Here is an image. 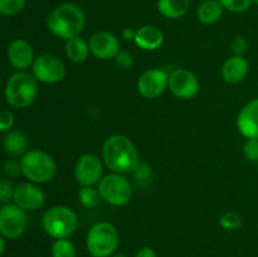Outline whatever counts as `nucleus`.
I'll list each match as a JSON object with an SVG mask.
<instances>
[{
    "instance_id": "obj_25",
    "label": "nucleus",
    "mask_w": 258,
    "mask_h": 257,
    "mask_svg": "<svg viewBox=\"0 0 258 257\" xmlns=\"http://www.w3.org/2000/svg\"><path fill=\"white\" fill-rule=\"evenodd\" d=\"M28 0H0V15L13 17L22 12Z\"/></svg>"
},
{
    "instance_id": "obj_10",
    "label": "nucleus",
    "mask_w": 258,
    "mask_h": 257,
    "mask_svg": "<svg viewBox=\"0 0 258 257\" xmlns=\"http://www.w3.org/2000/svg\"><path fill=\"white\" fill-rule=\"evenodd\" d=\"M168 88L175 97L190 100L198 95L201 83L193 72L185 68H176L169 75Z\"/></svg>"
},
{
    "instance_id": "obj_11",
    "label": "nucleus",
    "mask_w": 258,
    "mask_h": 257,
    "mask_svg": "<svg viewBox=\"0 0 258 257\" xmlns=\"http://www.w3.org/2000/svg\"><path fill=\"white\" fill-rule=\"evenodd\" d=\"M75 178L81 186H93L98 184L103 178L102 160L96 154H83L76 163Z\"/></svg>"
},
{
    "instance_id": "obj_7",
    "label": "nucleus",
    "mask_w": 258,
    "mask_h": 257,
    "mask_svg": "<svg viewBox=\"0 0 258 257\" xmlns=\"http://www.w3.org/2000/svg\"><path fill=\"white\" fill-rule=\"evenodd\" d=\"M97 189L103 202L115 207H123L133 198V185L123 174L111 173L103 175Z\"/></svg>"
},
{
    "instance_id": "obj_6",
    "label": "nucleus",
    "mask_w": 258,
    "mask_h": 257,
    "mask_svg": "<svg viewBox=\"0 0 258 257\" xmlns=\"http://www.w3.org/2000/svg\"><path fill=\"white\" fill-rule=\"evenodd\" d=\"M42 227L53 239L70 238L78 228V217L70 207H50L43 214Z\"/></svg>"
},
{
    "instance_id": "obj_18",
    "label": "nucleus",
    "mask_w": 258,
    "mask_h": 257,
    "mask_svg": "<svg viewBox=\"0 0 258 257\" xmlns=\"http://www.w3.org/2000/svg\"><path fill=\"white\" fill-rule=\"evenodd\" d=\"M134 42L143 50H156L164 43V34L154 25H144L136 30Z\"/></svg>"
},
{
    "instance_id": "obj_34",
    "label": "nucleus",
    "mask_w": 258,
    "mask_h": 257,
    "mask_svg": "<svg viewBox=\"0 0 258 257\" xmlns=\"http://www.w3.org/2000/svg\"><path fill=\"white\" fill-rule=\"evenodd\" d=\"M135 257H158L155 249L150 246H144L136 251Z\"/></svg>"
},
{
    "instance_id": "obj_1",
    "label": "nucleus",
    "mask_w": 258,
    "mask_h": 257,
    "mask_svg": "<svg viewBox=\"0 0 258 257\" xmlns=\"http://www.w3.org/2000/svg\"><path fill=\"white\" fill-rule=\"evenodd\" d=\"M102 159L112 173L123 175L134 173L140 164L138 149L127 136L121 134L106 139L102 146Z\"/></svg>"
},
{
    "instance_id": "obj_21",
    "label": "nucleus",
    "mask_w": 258,
    "mask_h": 257,
    "mask_svg": "<svg viewBox=\"0 0 258 257\" xmlns=\"http://www.w3.org/2000/svg\"><path fill=\"white\" fill-rule=\"evenodd\" d=\"M156 8L166 19H179L189 12L190 0H158Z\"/></svg>"
},
{
    "instance_id": "obj_27",
    "label": "nucleus",
    "mask_w": 258,
    "mask_h": 257,
    "mask_svg": "<svg viewBox=\"0 0 258 257\" xmlns=\"http://www.w3.org/2000/svg\"><path fill=\"white\" fill-rule=\"evenodd\" d=\"M224 10L231 13H244L251 8L252 0H219Z\"/></svg>"
},
{
    "instance_id": "obj_29",
    "label": "nucleus",
    "mask_w": 258,
    "mask_h": 257,
    "mask_svg": "<svg viewBox=\"0 0 258 257\" xmlns=\"http://www.w3.org/2000/svg\"><path fill=\"white\" fill-rule=\"evenodd\" d=\"M243 155L252 163L258 161V139H247L243 145Z\"/></svg>"
},
{
    "instance_id": "obj_2",
    "label": "nucleus",
    "mask_w": 258,
    "mask_h": 257,
    "mask_svg": "<svg viewBox=\"0 0 258 257\" xmlns=\"http://www.w3.org/2000/svg\"><path fill=\"white\" fill-rule=\"evenodd\" d=\"M47 28L53 35L63 40L80 37L86 27V15L75 3H63L48 14Z\"/></svg>"
},
{
    "instance_id": "obj_14",
    "label": "nucleus",
    "mask_w": 258,
    "mask_h": 257,
    "mask_svg": "<svg viewBox=\"0 0 258 257\" xmlns=\"http://www.w3.org/2000/svg\"><path fill=\"white\" fill-rule=\"evenodd\" d=\"M13 202L24 211H35L43 207L45 194L35 183H20L15 186Z\"/></svg>"
},
{
    "instance_id": "obj_8",
    "label": "nucleus",
    "mask_w": 258,
    "mask_h": 257,
    "mask_svg": "<svg viewBox=\"0 0 258 257\" xmlns=\"http://www.w3.org/2000/svg\"><path fill=\"white\" fill-rule=\"evenodd\" d=\"M27 211L15 203H5L0 207V234L5 239H17L28 226Z\"/></svg>"
},
{
    "instance_id": "obj_16",
    "label": "nucleus",
    "mask_w": 258,
    "mask_h": 257,
    "mask_svg": "<svg viewBox=\"0 0 258 257\" xmlns=\"http://www.w3.org/2000/svg\"><path fill=\"white\" fill-rule=\"evenodd\" d=\"M8 59L17 71H27L34 62V50L24 39H14L8 47Z\"/></svg>"
},
{
    "instance_id": "obj_23",
    "label": "nucleus",
    "mask_w": 258,
    "mask_h": 257,
    "mask_svg": "<svg viewBox=\"0 0 258 257\" xmlns=\"http://www.w3.org/2000/svg\"><path fill=\"white\" fill-rule=\"evenodd\" d=\"M50 256L52 257H76L77 249L75 243L70 238L54 239L50 247Z\"/></svg>"
},
{
    "instance_id": "obj_35",
    "label": "nucleus",
    "mask_w": 258,
    "mask_h": 257,
    "mask_svg": "<svg viewBox=\"0 0 258 257\" xmlns=\"http://www.w3.org/2000/svg\"><path fill=\"white\" fill-rule=\"evenodd\" d=\"M134 174H135L138 178H141V179H148L149 175H150V168H149L146 164H143L140 163L139 164L138 169H136L135 171H134Z\"/></svg>"
},
{
    "instance_id": "obj_20",
    "label": "nucleus",
    "mask_w": 258,
    "mask_h": 257,
    "mask_svg": "<svg viewBox=\"0 0 258 257\" xmlns=\"http://www.w3.org/2000/svg\"><path fill=\"white\" fill-rule=\"evenodd\" d=\"M3 146L9 155L23 156L28 151L29 141H28L27 135L23 131L12 128L5 134L4 139H3Z\"/></svg>"
},
{
    "instance_id": "obj_38",
    "label": "nucleus",
    "mask_w": 258,
    "mask_h": 257,
    "mask_svg": "<svg viewBox=\"0 0 258 257\" xmlns=\"http://www.w3.org/2000/svg\"><path fill=\"white\" fill-rule=\"evenodd\" d=\"M110 257H127V256H126L125 253H116V252H115V253L111 254Z\"/></svg>"
},
{
    "instance_id": "obj_31",
    "label": "nucleus",
    "mask_w": 258,
    "mask_h": 257,
    "mask_svg": "<svg viewBox=\"0 0 258 257\" xmlns=\"http://www.w3.org/2000/svg\"><path fill=\"white\" fill-rule=\"evenodd\" d=\"M14 126V115L12 111H0V133H8Z\"/></svg>"
},
{
    "instance_id": "obj_30",
    "label": "nucleus",
    "mask_w": 258,
    "mask_h": 257,
    "mask_svg": "<svg viewBox=\"0 0 258 257\" xmlns=\"http://www.w3.org/2000/svg\"><path fill=\"white\" fill-rule=\"evenodd\" d=\"M231 49L233 55H244L248 50V42L244 37L239 35L231 42Z\"/></svg>"
},
{
    "instance_id": "obj_39",
    "label": "nucleus",
    "mask_w": 258,
    "mask_h": 257,
    "mask_svg": "<svg viewBox=\"0 0 258 257\" xmlns=\"http://www.w3.org/2000/svg\"><path fill=\"white\" fill-rule=\"evenodd\" d=\"M252 4L257 5V7H258V0H252Z\"/></svg>"
},
{
    "instance_id": "obj_4",
    "label": "nucleus",
    "mask_w": 258,
    "mask_h": 257,
    "mask_svg": "<svg viewBox=\"0 0 258 257\" xmlns=\"http://www.w3.org/2000/svg\"><path fill=\"white\" fill-rule=\"evenodd\" d=\"M120 244L117 228L110 222H98L90 228L86 236V248L92 257H110Z\"/></svg>"
},
{
    "instance_id": "obj_24",
    "label": "nucleus",
    "mask_w": 258,
    "mask_h": 257,
    "mask_svg": "<svg viewBox=\"0 0 258 257\" xmlns=\"http://www.w3.org/2000/svg\"><path fill=\"white\" fill-rule=\"evenodd\" d=\"M78 198H80L81 204L88 209L97 208L100 202L102 201L98 189L93 188V186H81L80 191H78Z\"/></svg>"
},
{
    "instance_id": "obj_15",
    "label": "nucleus",
    "mask_w": 258,
    "mask_h": 257,
    "mask_svg": "<svg viewBox=\"0 0 258 257\" xmlns=\"http://www.w3.org/2000/svg\"><path fill=\"white\" fill-rule=\"evenodd\" d=\"M237 128L246 139H258V97L247 102L237 116Z\"/></svg>"
},
{
    "instance_id": "obj_3",
    "label": "nucleus",
    "mask_w": 258,
    "mask_h": 257,
    "mask_svg": "<svg viewBox=\"0 0 258 257\" xmlns=\"http://www.w3.org/2000/svg\"><path fill=\"white\" fill-rule=\"evenodd\" d=\"M38 92L39 86L34 76L25 71H18L8 80L4 96L10 107L25 108L34 102Z\"/></svg>"
},
{
    "instance_id": "obj_33",
    "label": "nucleus",
    "mask_w": 258,
    "mask_h": 257,
    "mask_svg": "<svg viewBox=\"0 0 258 257\" xmlns=\"http://www.w3.org/2000/svg\"><path fill=\"white\" fill-rule=\"evenodd\" d=\"M4 173L8 176H17L22 173V168H20V160H14L10 159L4 164Z\"/></svg>"
},
{
    "instance_id": "obj_36",
    "label": "nucleus",
    "mask_w": 258,
    "mask_h": 257,
    "mask_svg": "<svg viewBox=\"0 0 258 257\" xmlns=\"http://www.w3.org/2000/svg\"><path fill=\"white\" fill-rule=\"evenodd\" d=\"M135 34H136V30L131 29V28H125L122 30V38L125 40H134L135 39Z\"/></svg>"
},
{
    "instance_id": "obj_12",
    "label": "nucleus",
    "mask_w": 258,
    "mask_h": 257,
    "mask_svg": "<svg viewBox=\"0 0 258 257\" xmlns=\"http://www.w3.org/2000/svg\"><path fill=\"white\" fill-rule=\"evenodd\" d=\"M169 75L160 68L145 71L138 80V92L148 100H154L163 95L168 88Z\"/></svg>"
},
{
    "instance_id": "obj_32",
    "label": "nucleus",
    "mask_w": 258,
    "mask_h": 257,
    "mask_svg": "<svg viewBox=\"0 0 258 257\" xmlns=\"http://www.w3.org/2000/svg\"><path fill=\"white\" fill-rule=\"evenodd\" d=\"M113 59H115L116 65H117L118 67L123 68V70L131 68L134 65L133 54H131L130 52H127V50H120Z\"/></svg>"
},
{
    "instance_id": "obj_17",
    "label": "nucleus",
    "mask_w": 258,
    "mask_h": 257,
    "mask_svg": "<svg viewBox=\"0 0 258 257\" xmlns=\"http://www.w3.org/2000/svg\"><path fill=\"white\" fill-rule=\"evenodd\" d=\"M249 63L244 55H232L222 66V78L229 85H237L247 77Z\"/></svg>"
},
{
    "instance_id": "obj_9",
    "label": "nucleus",
    "mask_w": 258,
    "mask_h": 257,
    "mask_svg": "<svg viewBox=\"0 0 258 257\" xmlns=\"http://www.w3.org/2000/svg\"><path fill=\"white\" fill-rule=\"evenodd\" d=\"M66 72L67 68L63 60L49 53L35 57L32 65V75L34 76L35 80L47 85L60 82L64 78Z\"/></svg>"
},
{
    "instance_id": "obj_5",
    "label": "nucleus",
    "mask_w": 258,
    "mask_h": 257,
    "mask_svg": "<svg viewBox=\"0 0 258 257\" xmlns=\"http://www.w3.org/2000/svg\"><path fill=\"white\" fill-rule=\"evenodd\" d=\"M22 174L29 181L35 184H44L52 180L57 173V164L54 159L43 150H28L20 158Z\"/></svg>"
},
{
    "instance_id": "obj_13",
    "label": "nucleus",
    "mask_w": 258,
    "mask_h": 257,
    "mask_svg": "<svg viewBox=\"0 0 258 257\" xmlns=\"http://www.w3.org/2000/svg\"><path fill=\"white\" fill-rule=\"evenodd\" d=\"M90 52L98 59H113L120 52V42L115 34L106 30L96 32L88 40Z\"/></svg>"
},
{
    "instance_id": "obj_26",
    "label": "nucleus",
    "mask_w": 258,
    "mask_h": 257,
    "mask_svg": "<svg viewBox=\"0 0 258 257\" xmlns=\"http://www.w3.org/2000/svg\"><path fill=\"white\" fill-rule=\"evenodd\" d=\"M219 224L227 231H236V229L241 228L242 217L236 212H227L221 217Z\"/></svg>"
},
{
    "instance_id": "obj_19",
    "label": "nucleus",
    "mask_w": 258,
    "mask_h": 257,
    "mask_svg": "<svg viewBox=\"0 0 258 257\" xmlns=\"http://www.w3.org/2000/svg\"><path fill=\"white\" fill-rule=\"evenodd\" d=\"M223 7L219 0H202L197 8V19L204 25H213L223 17Z\"/></svg>"
},
{
    "instance_id": "obj_22",
    "label": "nucleus",
    "mask_w": 258,
    "mask_h": 257,
    "mask_svg": "<svg viewBox=\"0 0 258 257\" xmlns=\"http://www.w3.org/2000/svg\"><path fill=\"white\" fill-rule=\"evenodd\" d=\"M64 52L68 59L75 63L85 62L91 53L88 42L82 37H76L66 40Z\"/></svg>"
},
{
    "instance_id": "obj_37",
    "label": "nucleus",
    "mask_w": 258,
    "mask_h": 257,
    "mask_svg": "<svg viewBox=\"0 0 258 257\" xmlns=\"http://www.w3.org/2000/svg\"><path fill=\"white\" fill-rule=\"evenodd\" d=\"M5 247H7L5 246V238L0 234V257H2L3 253L5 252Z\"/></svg>"
},
{
    "instance_id": "obj_28",
    "label": "nucleus",
    "mask_w": 258,
    "mask_h": 257,
    "mask_svg": "<svg viewBox=\"0 0 258 257\" xmlns=\"http://www.w3.org/2000/svg\"><path fill=\"white\" fill-rule=\"evenodd\" d=\"M14 184L9 179L0 178V203L5 204L13 201V196H14Z\"/></svg>"
}]
</instances>
